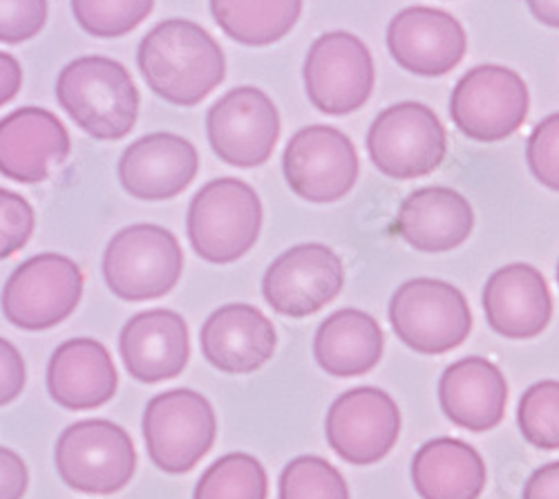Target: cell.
Masks as SVG:
<instances>
[{
    "mask_svg": "<svg viewBox=\"0 0 559 499\" xmlns=\"http://www.w3.org/2000/svg\"><path fill=\"white\" fill-rule=\"evenodd\" d=\"M136 66L153 93L179 108L202 104L226 76L219 43L186 19L157 23L139 43Z\"/></svg>",
    "mask_w": 559,
    "mask_h": 499,
    "instance_id": "obj_1",
    "label": "cell"
},
{
    "mask_svg": "<svg viewBox=\"0 0 559 499\" xmlns=\"http://www.w3.org/2000/svg\"><path fill=\"white\" fill-rule=\"evenodd\" d=\"M57 102L90 138L119 142L136 123L142 97L126 70L108 57H81L57 79Z\"/></svg>",
    "mask_w": 559,
    "mask_h": 499,
    "instance_id": "obj_2",
    "label": "cell"
},
{
    "mask_svg": "<svg viewBox=\"0 0 559 499\" xmlns=\"http://www.w3.org/2000/svg\"><path fill=\"white\" fill-rule=\"evenodd\" d=\"M264 211L255 189L242 179L219 177L193 195L186 234L202 260L230 264L255 247Z\"/></svg>",
    "mask_w": 559,
    "mask_h": 499,
    "instance_id": "obj_3",
    "label": "cell"
},
{
    "mask_svg": "<svg viewBox=\"0 0 559 499\" xmlns=\"http://www.w3.org/2000/svg\"><path fill=\"white\" fill-rule=\"evenodd\" d=\"M102 271L108 289L126 302H146L170 294L183 271V251L173 231L159 224H130L117 231Z\"/></svg>",
    "mask_w": 559,
    "mask_h": 499,
    "instance_id": "obj_4",
    "label": "cell"
},
{
    "mask_svg": "<svg viewBox=\"0 0 559 499\" xmlns=\"http://www.w3.org/2000/svg\"><path fill=\"white\" fill-rule=\"evenodd\" d=\"M151 462L170 475L193 471L215 443L217 417L211 401L189 388L155 394L142 421Z\"/></svg>",
    "mask_w": 559,
    "mask_h": 499,
    "instance_id": "obj_5",
    "label": "cell"
},
{
    "mask_svg": "<svg viewBox=\"0 0 559 499\" xmlns=\"http://www.w3.org/2000/svg\"><path fill=\"white\" fill-rule=\"evenodd\" d=\"M83 283V271L72 258L38 253L12 271L0 294V307L8 323L19 330H52L76 311Z\"/></svg>",
    "mask_w": 559,
    "mask_h": 499,
    "instance_id": "obj_6",
    "label": "cell"
},
{
    "mask_svg": "<svg viewBox=\"0 0 559 499\" xmlns=\"http://www.w3.org/2000/svg\"><path fill=\"white\" fill-rule=\"evenodd\" d=\"M55 464L66 486L87 495H112L134 477L136 450L119 424L83 419L59 435Z\"/></svg>",
    "mask_w": 559,
    "mask_h": 499,
    "instance_id": "obj_7",
    "label": "cell"
},
{
    "mask_svg": "<svg viewBox=\"0 0 559 499\" xmlns=\"http://www.w3.org/2000/svg\"><path fill=\"white\" fill-rule=\"evenodd\" d=\"M390 323L403 345L435 356L463 345L473 332V313L468 300L450 283L416 278L392 296Z\"/></svg>",
    "mask_w": 559,
    "mask_h": 499,
    "instance_id": "obj_8",
    "label": "cell"
},
{
    "mask_svg": "<svg viewBox=\"0 0 559 499\" xmlns=\"http://www.w3.org/2000/svg\"><path fill=\"white\" fill-rule=\"evenodd\" d=\"M367 151L374 166L392 179L426 177L445 159V128L426 104L403 102L385 108L371 123Z\"/></svg>",
    "mask_w": 559,
    "mask_h": 499,
    "instance_id": "obj_9",
    "label": "cell"
},
{
    "mask_svg": "<svg viewBox=\"0 0 559 499\" xmlns=\"http://www.w3.org/2000/svg\"><path fill=\"white\" fill-rule=\"evenodd\" d=\"M528 104V85L518 72L503 66H479L456 83L450 117L468 140L495 144L524 126Z\"/></svg>",
    "mask_w": 559,
    "mask_h": 499,
    "instance_id": "obj_10",
    "label": "cell"
},
{
    "mask_svg": "<svg viewBox=\"0 0 559 499\" xmlns=\"http://www.w3.org/2000/svg\"><path fill=\"white\" fill-rule=\"evenodd\" d=\"M302 76L311 106L332 117L360 110L377 81L367 45L349 32L318 36L307 52Z\"/></svg>",
    "mask_w": 559,
    "mask_h": 499,
    "instance_id": "obj_11",
    "label": "cell"
},
{
    "mask_svg": "<svg viewBox=\"0 0 559 499\" xmlns=\"http://www.w3.org/2000/svg\"><path fill=\"white\" fill-rule=\"evenodd\" d=\"M289 189L313 204L343 200L356 185L360 162L347 134L334 126H307L289 140L283 153Z\"/></svg>",
    "mask_w": 559,
    "mask_h": 499,
    "instance_id": "obj_12",
    "label": "cell"
},
{
    "mask_svg": "<svg viewBox=\"0 0 559 499\" xmlns=\"http://www.w3.org/2000/svg\"><path fill=\"white\" fill-rule=\"evenodd\" d=\"M280 115L260 87H233L206 112V138L219 162L255 168L271 159L280 140Z\"/></svg>",
    "mask_w": 559,
    "mask_h": 499,
    "instance_id": "obj_13",
    "label": "cell"
},
{
    "mask_svg": "<svg viewBox=\"0 0 559 499\" xmlns=\"http://www.w3.org/2000/svg\"><path fill=\"white\" fill-rule=\"evenodd\" d=\"M343 287V258L320 242L296 245L280 253L262 278L264 300L287 319H307L336 300Z\"/></svg>",
    "mask_w": 559,
    "mask_h": 499,
    "instance_id": "obj_14",
    "label": "cell"
},
{
    "mask_svg": "<svg viewBox=\"0 0 559 499\" xmlns=\"http://www.w3.org/2000/svg\"><path fill=\"white\" fill-rule=\"evenodd\" d=\"M330 448L352 466H371L390 455L401 435L396 401L371 385L341 394L324 419Z\"/></svg>",
    "mask_w": 559,
    "mask_h": 499,
    "instance_id": "obj_15",
    "label": "cell"
},
{
    "mask_svg": "<svg viewBox=\"0 0 559 499\" xmlns=\"http://www.w3.org/2000/svg\"><path fill=\"white\" fill-rule=\"evenodd\" d=\"M200 170L198 148L175 132H151L132 142L117 166L123 191L144 202L181 195Z\"/></svg>",
    "mask_w": 559,
    "mask_h": 499,
    "instance_id": "obj_16",
    "label": "cell"
},
{
    "mask_svg": "<svg viewBox=\"0 0 559 499\" xmlns=\"http://www.w3.org/2000/svg\"><path fill=\"white\" fill-rule=\"evenodd\" d=\"M70 151V132L50 110L25 106L0 119V175L19 185L45 181Z\"/></svg>",
    "mask_w": 559,
    "mask_h": 499,
    "instance_id": "obj_17",
    "label": "cell"
},
{
    "mask_svg": "<svg viewBox=\"0 0 559 499\" xmlns=\"http://www.w3.org/2000/svg\"><path fill=\"white\" fill-rule=\"evenodd\" d=\"M388 48L394 61L418 76H443L468 50L461 23L432 8H407L388 27Z\"/></svg>",
    "mask_w": 559,
    "mask_h": 499,
    "instance_id": "obj_18",
    "label": "cell"
},
{
    "mask_svg": "<svg viewBox=\"0 0 559 499\" xmlns=\"http://www.w3.org/2000/svg\"><path fill=\"white\" fill-rule=\"evenodd\" d=\"M119 354L139 383L177 379L191 358L189 325L173 309H148L121 328Z\"/></svg>",
    "mask_w": 559,
    "mask_h": 499,
    "instance_id": "obj_19",
    "label": "cell"
},
{
    "mask_svg": "<svg viewBox=\"0 0 559 499\" xmlns=\"http://www.w3.org/2000/svg\"><path fill=\"white\" fill-rule=\"evenodd\" d=\"M202 356L224 375L260 370L277 347V332L255 305L228 302L215 309L200 332Z\"/></svg>",
    "mask_w": 559,
    "mask_h": 499,
    "instance_id": "obj_20",
    "label": "cell"
},
{
    "mask_svg": "<svg viewBox=\"0 0 559 499\" xmlns=\"http://www.w3.org/2000/svg\"><path fill=\"white\" fill-rule=\"evenodd\" d=\"M484 311L488 325L503 338L539 336L552 316V298L542 271L524 262L497 269L484 287Z\"/></svg>",
    "mask_w": 559,
    "mask_h": 499,
    "instance_id": "obj_21",
    "label": "cell"
},
{
    "mask_svg": "<svg viewBox=\"0 0 559 499\" xmlns=\"http://www.w3.org/2000/svg\"><path fill=\"white\" fill-rule=\"evenodd\" d=\"M48 392L66 411L83 413L106 405L119 388V375L108 347L95 338L61 343L48 363Z\"/></svg>",
    "mask_w": 559,
    "mask_h": 499,
    "instance_id": "obj_22",
    "label": "cell"
},
{
    "mask_svg": "<svg viewBox=\"0 0 559 499\" xmlns=\"http://www.w3.org/2000/svg\"><path fill=\"white\" fill-rule=\"evenodd\" d=\"M439 401L454 426L471 432H488L503 421L508 383L495 363L468 356L452 363L443 372Z\"/></svg>",
    "mask_w": 559,
    "mask_h": 499,
    "instance_id": "obj_23",
    "label": "cell"
},
{
    "mask_svg": "<svg viewBox=\"0 0 559 499\" xmlns=\"http://www.w3.org/2000/svg\"><path fill=\"white\" fill-rule=\"evenodd\" d=\"M399 236L424 253L461 247L475 229V213L461 193L445 187L414 191L403 200L396 217Z\"/></svg>",
    "mask_w": 559,
    "mask_h": 499,
    "instance_id": "obj_24",
    "label": "cell"
},
{
    "mask_svg": "<svg viewBox=\"0 0 559 499\" xmlns=\"http://www.w3.org/2000/svg\"><path fill=\"white\" fill-rule=\"evenodd\" d=\"M385 336L377 319L360 309H338L313 336V358L336 379L362 377L379 366Z\"/></svg>",
    "mask_w": 559,
    "mask_h": 499,
    "instance_id": "obj_25",
    "label": "cell"
},
{
    "mask_svg": "<svg viewBox=\"0 0 559 499\" xmlns=\"http://www.w3.org/2000/svg\"><path fill=\"white\" fill-rule=\"evenodd\" d=\"M412 482L424 499H479L488 471L473 445L461 439L439 437L416 450Z\"/></svg>",
    "mask_w": 559,
    "mask_h": 499,
    "instance_id": "obj_26",
    "label": "cell"
},
{
    "mask_svg": "<svg viewBox=\"0 0 559 499\" xmlns=\"http://www.w3.org/2000/svg\"><path fill=\"white\" fill-rule=\"evenodd\" d=\"M219 29L249 48L283 40L302 14V0H211Z\"/></svg>",
    "mask_w": 559,
    "mask_h": 499,
    "instance_id": "obj_27",
    "label": "cell"
},
{
    "mask_svg": "<svg viewBox=\"0 0 559 499\" xmlns=\"http://www.w3.org/2000/svg\"><path fill=\"white\" fill-rule=\"evenodd\" d=\"M269 477L249 452H228L200 477L193 499H266Z\"/></svg>",
    "mask_w": 559,
    "mask_h": 499,
    "instance_id": "obj_28",
    "label": "cell"
},
{
    "mask_svg": "<svg viewBox=\"0 0 559 499\" xmlns=\"http://www.w3.org/2000/svg\"><path fill=\"white\" fill-rule=\"evenodd\" d=\"M155 0H72L79 27L95 38H119L142 25Z\"/></svg>",
    "mask_w": 559,
    "mask_h": 499,
    "instance_id": "obj_29",
    "label": "cell"
},
{
    "mask_svg": "<svg viewBox=\"0 0 559 499\" xmlns=\"http://www.w3.org/2000/svg\"><path fill=\"white\" fill-rule=\"evenodd\" d=\"M277 499H349L345 477L318 455L292 460L277 484Z\"/></svg>",
    "mask_w": 559,
    "mask_h": 499,
    "instance_id": "obj_30",
    "label": "cell"
},
{
    "mask_svg": "<svg viewBox=\"0 0 559 499\" xmlns=\"http://www.w3.org/2000/svg\"><path fill=\"white\" fill-rule=\"evenodd\" d=\"M518 424L531 445L559 450V381H539L524 392Z\"/></svg>",
    "mask_w": 559,
    "mask_h": 499,
    "instance_id": "obj_31",
    "label": "cell"
},
{
    "mask_svg": "<svg viewBox=\"0 0 559 499\" xmlns=\"http://www.w3.org/2000/svg\"><path fill=\"white\" fill-rule=\"evenodd\" d=\"M36 226L32 204L8 189H0V260L16 256L29 242Z\"/></svg>",
    "mask_w": 559,
    "mask_h": 499,
    "instance_id": "obj_32",
    "label": "cell"
},
{
    "mask_svg": "<svg viewBox=\"0 0 559 499\" xmlns=\"http://www.w3.org/2000/svg\"><path fill=\"white\" fill-rule=\"evenodd\" d=\"M526 159L537 181L559 191V112L546 117L531 134Z\"/></svg>",
    "mask_w": 559,
    "mask_h": 499,
    "instance_id": "obj_33",
    "label": "cell"
},
{
    "mask_svg": "<svg viewBox=\"0 0 559 499\" xmlns=\"http://www.w3.org/2000/svg\"><path fill=\"white\" fill-rule=\"evenodd\" d=\"M48 23V0H0V43L19 45Z\"/></svg>",
    "mask_w": 559,
    "mask_h": 499,
    "instance_id": "obj_34",
    "label": "cell"
},
{
    "mask_svg": "<svg viewBox=\"0 0 559 499\" xmlns=\"http://www.w3.org/2000/svg\"><path fill=\"white\" fill-rule=\"evenodd\" d=\"M27 383L25 358L14 343L0 336V407L16 401Z\"/></svg>",
    "mask_w": 559,
    "mask_h": 499,
    "instance_id": "obj_35",
    "label": "cell"
},
{
    "mask_svg": "<svg viewBox=\"0 0 559 499\" xmlns=\"http://www.w3.org/2000/svg\"><path fill=\"white\" fill-rule=\"evenodd\" d=\"M29 486V473L19 452L0 445V499H23Z\"/></svg>",
    "mask_w": 559,
    "mask_h": 499,
    "instance_id": "obj_36",
    "label": "cell"
},
{
    "mask_svg": "<svg viewBox=\"0 0 559 499\" xmlns=\"http://www.w3.org/2000/svg\"><path fill=\"white\" fill-rule=\"evenodd\" d=\"M522 499H559V462L537 468L528 477Z\"/></svg>",
    "mask_w": 559,
    "mask_h": 499,
    "instance_id": "obj_37",
    "label": "cell"
},
{
    "mask_svg": "<svg viewBox=\"0 0 559 499\" xmlns=\"http://www.w3.org/2000/svg\"><path fill=\"white\" fill-rule=\"evenodd\" d=\"M23 87V68L16 57L0 52V108L10 104Z\"/></svg>",
    "mask_w": 559,
    "mask_h": 499,
    "instance_id": "obj_38",
    "label": "cell"
},
{
    "mask_svg": "<svg viewBox=\"0 0 559 499\" xmlns=\"http://www.w3.org/2000/svg\"><path fill=\"white\" fill-rule=\"evenodd\" d=\"M528 8L539 23L559 29V0H528Z\"/></svg>",
    "mask_w": 559,
    "mask_h": 499,
    "instance_id": "obj_39",
    "label": "cell"
},
{
    "mask_svg": "<svg viewBox=\"0 0 559 499\" xmlns=\"http://www.w3.org/2000/svg\"><path fill=\"white\" fill-rule=\"evenodd\" d=\"M557 283H559V264H557Z\"/></svg>",
    "mask_w": 559,
    "mask_h": 499,
    "instance_id": "obj_40",
    "label": "cell"
}]
</instances>
